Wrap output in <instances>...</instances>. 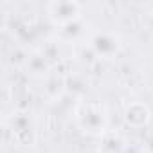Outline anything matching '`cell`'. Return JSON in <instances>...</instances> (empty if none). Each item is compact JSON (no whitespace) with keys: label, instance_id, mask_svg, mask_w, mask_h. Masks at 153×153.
<instances>
[{"label":"cell","instance_id":"obj_1","mask_svg":"<svg viewBox=\"0 0 153 153\" xmlns=\"http://www.w3.org/2000/svg\"><path fill=\"white\" fill-rule=\"evenodd\" d=\"M74 115L79 130L90 137H101L108 128V110L101 101H81Z\"/></svg>","mask_w":153,"mask_h":153},{"label":"cell","instance_id":"obj_2","mask_svg":"<svg viewBox=\"0 0 153 153\" xmlns=\"http://www.w3.org/2000/svg\"><path fill=\"white\" fill-rule=\"evenodd\" d=\"M45 11H47V18L54 27L65 29L81 20L83 6L76 0H52L47 4Z\"/></svg>","mask_w":153,"mask_h":153},{"label":"cell","instance_id":"obj_3","mask_svg":"<svg viewBox=\"0 0 153 153\" xmlns=\"http://www.w3.org/2000/svg\"><path fill=\"white\" fill-rule=\"evenodd\" d=\"M7 130L11 131V137L18 146H33L36 140V128L29 114H15L7 123Z\"/></svg>","mask_w":153,"mask_h":153},{"label":"cell","instance_id":"obj_4","mask_svg":"<svg viewBox=\"0 0 153 153\" xmlns=\"http://www.w3.org/2000/svg\"><path fill=\"white\" fill-rule=\"evenodd\" d=\"M88 47L97 58H114L121 51V40L112 31H94L88 36Z\"/></svg>","mask_w":153,"mask_h":153},{"label":"cell","instance_id":"obj_5","mask_svg":"<svg viewBox=\"0 0 153 153\" xmlns=\"http://www.w3.org/2000/svg\"><path fill=\"white\" fill-rule=\"evenodd\" d=\"M124 124L131 130H144L151 123V110L144 101H131L123 112Z\"/></svg>","mask_w":153,"mask_h":153},{"label":"cell","instance_id":"obj_6","mask_svg":"<svg viewBox=\"0 0 153 153\" xmlns=\"http://www.w3.org/2000/svg\"><path fill=\"white\" fill-rule=\"evenodd\" d=\"M24 70H25L27 76H31V78L42 79L45 76H49L51 63H49V59H47V56L43 52H31L24 59Z\"/></svg>","mask_w":153,"mask_h":153}]
</instances>
